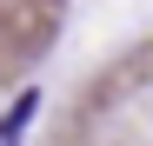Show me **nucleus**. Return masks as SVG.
I'll return each mask as SVG.
<instances>
[{
    "label": "nucleus",
    "mask_w": 153,
    "mask_h": 146,
    "mask_svg": "<svg viewBox=\"0 0 153 146\" xmlns=\"http://www.w3.org/2000/svg\"><path fill=\"white\" fill-rule=\"evenodd\" d=\"M33 113H40V86H27L7 113H0V146H20V133L33 126Z\"/></svg>",
    "instance_id": "1"
}]
</instances>
